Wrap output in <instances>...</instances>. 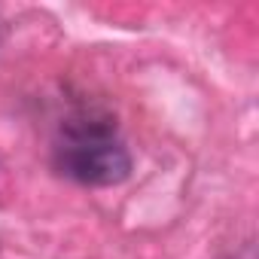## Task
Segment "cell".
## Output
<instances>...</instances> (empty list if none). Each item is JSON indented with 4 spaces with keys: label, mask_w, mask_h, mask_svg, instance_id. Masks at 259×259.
Masks as SVG:
<instances>
[{
    "label": "cell",
    "mask_w": 259,
    "mask_h": 259,
    "mask_svg": "<svg viewBox=\"0 0 259 259\" xmlns=\"http://www.w3.org/2000/svg\"><path fill=\"white\" fill-rule=\"evenodd\" d=\"M55 168L82 186H116L132 174V156L113 138V122L89 113L64 125Z\"/></svg>",
    "instance_id": "obj_1"
}]
</instances>
